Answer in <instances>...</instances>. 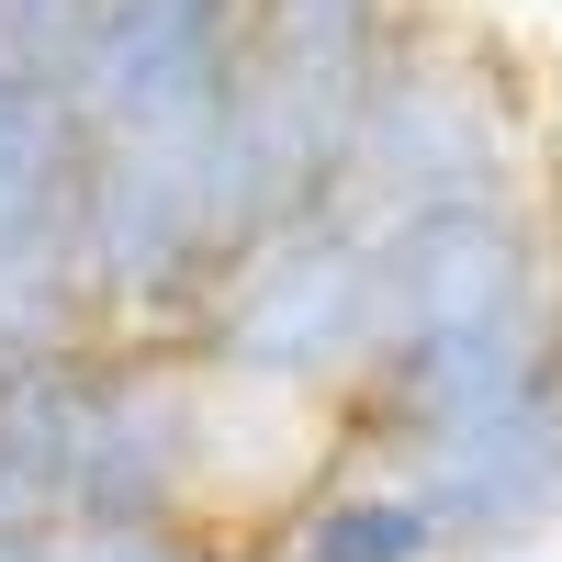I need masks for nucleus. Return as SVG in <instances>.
I'll use <instances>...</instances> for the list:
<instances>
[{"label": "nucleus", "instance_id": "1", "mask_svg": "<svg viewBox=\"0 0 562 562\" xmlns=\"http://www.w3.org/2000/svg\"><path fill=\"white\" fill-rule=\"evenodd\" d=\"M248 0H102L68 68V113L90 147L124 158H192L237 102Z\"/></svg>", "mask_w": 562, "mask_h": 562}, {"label": "nucleus", "instance_id": "2", "mask_svg": "<svg viewBox=\"0 0 562 562\" xmlns=\"http://www.w3.org/2000/svg\"><path fill=\"white\" fill-rule=\"evenodd\" d=\"M371 338H383V293H371V225L349 214L281 225L214 293V360L259 394H304L326 371H360Z\"/></svg>", "mask_w": 562, "mask_h": 562}, {"label": "nucleus", "instance_id": "3", "mask_svg": "<svg viewBox=\"0 0 562 562\" xmlns=\"http://www.w3.org/2000/svg\"><path fill=\"white\" fill-rule=\"evenodd\" d=\"M338 192H371L383 225L428 203H518V135H506V102L484 90V68L450 45H394L371 68Z\"/></svg>", "mask_w": 562, "mask_h": 562}, {"label": "nucleus", "instance_id": "4", "mask_svg": "<svg viewBox=\"0 0 562 562\" xmlns=\"http://www.w3.org/2000/svg\"><path fill=\"white\" fill-rule=\"evenodd\" d=\"M225 270H237V237H225V214L203 192V147L192 158L90 147V180H79V293L169 315L192 293H225Z\"/></svg>", "mask_w": 562, "mask_h": 562}, {"label": "nucleus", "instance_id": "5", "mask_svg": "<svg viewBox=\"0 0 562 562\" xmlns=\"http://www.w3.org/2000/svg\"><path fill=\"white\" fill-rule=\"evenodd\" d=\"M405 495L439 518V551H518L529 529L562 518V360L518 405H495L484 428H461L439 450L405 461Z\"/></svg>", "mask_w": 562, "mask_h": 562}, {"label": "nucleus", "instance_id": "6", "mask_svg": "<svg viewBox=\"0 0 562 562\" xmlns=\"http://www.w3.org/2000/svg\"><path fill=\"white\" fill-rule=\"evenodd\" d=\"M192 461H203V394L192 383H169V371L90 383V439H79L68 529H158Z\"/></svg>", "mask_w": 562, "mask_h": 562}, {"label": "nucleus", "instance_id": "7", "mask_svg": "<svg viewBox=\"0 0 562 562\" xmlns=\"http://www.w3.org/2000/svg\"><path fill=\"white\" fill-rule=\"evenodd\" d=\"M79 439H90V383L68 349L0 360V529H45L79 506Z\"/></svg>", "mask_w": 562, "mask_h": 562}, {"label": "nucleus", "instance_id": "8", "mask_svg": "<svg viewBox=\"0 0 562 562\" xmlns=\"http://www.w3.org/2000/svg\"><path fill=\"white\" fill-rule=\"evenodd\" d=\"M293 562H439V518L405 484H349L293 529Z\"/></svg>", "mask_w": 562, "mask_h": 562}, {"label": "nucleus", "instance_id": "9", "mask_svg": "<svg viewBox=\"0 0 562 562\" xmlns=\"http://www.w3.org/2000/svg\"><path fill=\"white\" fill-rule=\"evenodd\" d=\"M102 0H0V79H34V90H68L79 68V34Z\"/></svg>", "mask_w": 562, "mask_h": 562}]
</instances>
